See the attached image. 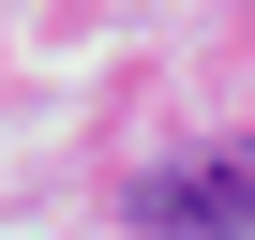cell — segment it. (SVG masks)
<instances>
[{"label": "cell", "instance_id": "6da1fadb", "mask_svg": "<svg viewBox=\"0 0 255 240\" xmlns=\"http://www.w3.org/2000/svg\"><path fill=\"white\" fill-rule=\"evenodd\" d=\"M135 240H255V150H195V165H150L120 195Z\"/></svg>", "mask_w": 255, "mask_h": 240}]
</instances>
